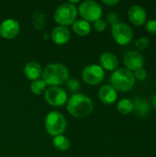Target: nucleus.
Here are the masks:
<instances>
[{
	"instance_id": "4",
	"label": "nucleus",
	"mask_w": 156,
	"mask_h": 157,
	"mask_svg": "<svg viewBox=\"0 0 156 157\" xmlns=\"http://www.w3.org/2000/svg\"><path fill=\"white\" fill-rule=\"evenodd\" d=\"M77 7L75 5L71 3H63L61 4L54 12V20L59 26L67 27L73 25L74 22L76 20L77 17Z\"/></svg>"
},
{
	"instance_id": "25",
	"label": "nucleus",
	"mask_w": 156,
	"mask_h": 157,
	"mask_svg": "<svg viewBox=\"0 0 156 157\" xmlns=\"http://www.w3.org/2000/svg\"><path fill=\"white\" fill-rule=\"evenodd\" d=\"M94 28H95V29L97 31L102 32L107 29V22L102 18H99V19H97V21L94 22Z\"/></svg>"
},
{
	"instance_id": "3",
	"label": "nucleus",
	"mask_w": 156,
	"mask_h": 157,
	"mask_svg": "<svg viewBox=\"0 0 156 157\" xmlns=\"http://www.w3.org/2000/svg\"><path fill=\"white\" fill-rule=\"evenodd\" d=\"M111 86L120 92L131 90L135 85V77L133 73L126 68L116 69L110 75Z\"/></svg>"
},
{
	"instance_id": "28",
	"label": "nucleus",
	"mask_w": 156,
	"mask_h": 157,
	"mask_svg": "<svg viewBox=\"0 0 156 157\" xmlns=\"http://www.w3.org/2000/svg\"><path fill=\"white\" fill-rule=\"evenodd\" d=\"M108 21L111 24V25H114V24H117L119 23V17L115 14V13H110L108 16Z\"/></svg>"
},
{
	"instance_id": "22",
	"label": "nucleus",
	"mask_w": 156,
	"mask_h": 157,
	"mask_svg": "<svg viewBox=\"0 0 156 157\" xmlns=\"http://www.w3.org/2000/svg\"><path fill=\"white\" fill-rule=\"evenodd\" d=\"M47 89V85L42 79H37L32 81L30 84V90L35 95H41L44 94Z\"/></svg>"
},
{
	"instance_id": "6",
	"label": "nucleus",
	"mask_w": 156,
	"mask_h": 157,
	"mask_svg": "<svg viewBox=\"0 0 156 157\" xmlns=\"http://www.w3.org/2000/svg\"><path fill=\"white\" fill-rule=\"evenodd\" d=\"M77 11L82 17V19L89 23L97 21V19L101 18L102 16L101 6L93 0H86L80 3Z\"/></svg>"
},
{
	"instance_id": "1",
	"label": "nucleus",
	"mask_w": 156,
	"mask_h": 157,
	"mask_svg": "<svg viewBox=\"0 0 156 157\" xmlns=\"http://www.w3.org/2000/svg\"><path fill=\"white\" fill-rule=\"evenodd\" d=\"M68 112L74 118L85 119L91 115L94 110L93 100L85 94L75 93L68 98L66 102Z\"/></svg>"
},
{
	"instance_id": "11",
	"label": "nucleus",
	"mask_w": 156,
	"mask_h": 157,
	"mask_svg": "<svg viewBox=\"0 0 156 157\" xmlns=\"http://www.w3.org/2000/svg\"><path fill=\"white\" fill-rule=\"evenodd\" d=\"M123 63L126 66V69L131 72H134L139 68H142L144 63L143 56L137 51L127 52L123 56Z\"/></svg>"
},
{
	"instance_id": "20",
	"label": "nucleus",
	"mask_w": 156,
	"mask_h": 157,
	"mask_svg": "<svg viewBox=\"0 0 156 157\" xmlns=\"http://www.w3.org/2000/svg\"><path fill=\"white\" fill-rule=\"evenodd\" d=\"M117 109L120 114L127 115L133 111V102L129 98H122L117 104Z\"/></svg>"
},
{
	"instance_id": "7",
	"label": "nucleus",
	"mask_w": 156,
	"mask_h": 157,
	"mask_svg": "<svg viewBox=\"0 0 156 157\" xmlns=\"http://www.w3.org/2000/svg\"><path fill=\"white\" fill-rule=\"evenodd\" d=\"M111 35L114 40L120 45H127L133 39L132 29L122 22H119L111 26Z\"/></svg>"
},
{
	"instance_id": "18",
	"label": "nucleus",
	"mask_w": 156,
	"mask_h": 157,
	"mask_svg": "<svg viewBox=\"0 0 156 157\" xmlns=\"http://www.w3.org/2000/svg\"><path fill=\"white\" fill-rule=\"evenodd\" d=\"M72 29H73V31L78 36H86L91 32L90 23L84 19L75 20L74 24L72 25Z\"/></svg>"
},
{
	"instance_id": "26",
	"label": "nucleus",
	"mask_w": 156,
	"mask_h": 157,
	"mask_svg": "<svg viewBox=\"0 0 156 157\" xmlns=\"http://www.w3.org/2000/svg\"><path fill=\"white\" fill-rule=\"evenodd\" d=\"M133 75H134L135 79L137 78L138 80L143 81V80L146 79V77H147V71L143 67H142V68H139L136 71H134Z\"/></svg>"
},
{
	"instance_id": "2",
	"label": "nucleus",
	"mask_w": 156,
	"mask_h": 157,
	"mask_svg": "<svg viewBox=\"0 0 156 157\" xmlns=\"http://www.w3.org/2000/svg\"><path fill=\"white\" fill-rule=\"evenodd\" d=\"M42 80L50 86H59L69 79L68 68L59 63H50L42 70Z\"/></svg>"
},
{
	"instance_id": "24",
	"label": "nucleus",
	"mask_w": 156,
	"mask_h": 157,
	"mask_svg": "<svg viewBox=\"0 0 156 157\" xmlns=\"http://www.w3.org/2000/svg\"><path fill=\"white\" fill-rule=\"evenodd\" d=\"M67 87L71 92H75L80 88V83L77 79L71 78L67 80Z\"/></svg>"
},
{
	"instance_id": "15",
	"label": "nucleus",
	"mask_w": 156,
	"mask_h": 157,
	"mask_svg": "<svg viewBox=\"0 0 156 157\" xmlns=\"http://www.w3.org/2000/svg\"><path fill=\"white\" fill-rule=\"evenodd\" d=\"M99 62H100V66L104 70L114 72L116 69H118L119 59L112 52H102L99 57Z\"/></svg>"
},
{
	"instance_id": "30",
	"label": "nucleus",
	"mask_w": 156,
	"mask_h": 157,
	"mask_svg": "<svg viewBox=\"0 0 156 157\" xmlns=\"http://www.w3.org/2000/svg\"><path fill=\"white\" fill-rule=\"evenodd\" d=\"M152 105L156 109V94L153 97V98H152Z\"/></svg>"
},
{
	"instance_id": "23",
	"label": "nucleus",
	"mask_w": 156,
	"mask_h": 157,
	"mask_svg": "<svg viewBox=\"0 0 156 157\" xmlns=\"http://www.w3.org/2000/svg\"><path fill=\"white\" fill-rule=\"evenodd\" d=\"M135 45L139 50H145L150 45V39L147 37H141L136 40Z\"/></svg>"
},
{
	"instance_id": "13",
	"label": "nucleus",
	"mask_w": 156,
	"mask_h": 157,
	"mask_svg": "<svg viewBox=\"0 0 156 157\" xmlns=\"http://www.w3.org/2000/svg\"><path fill=\"white\" fill-rule=\"evenodd\" d=\"M51 40L57 45H64L71 39V32L67 27L57 26L55 27L51 33Z\"/></svg>"
},
{
	"instance_id": "9",
	"label": "nucleus",
	"mask_w": 156,
	"mask_h": 157,
	"mask_svg": "<svg viewBox=\"0 0 156 157\" xmlns=\"http://www.w3.org/2000/svg\"><path fill=\"white\" fill-rule=\"evenodd\" d=\"M44 99L52 107H63L68 100L66 91L60 86H50L44 93Z\"/></svg>"
},
{
	"instance_id": "27",
	"label": "nucleus",
	"mask_w": 156,
	"mask_h": 157,
	"mask_svg": "<svg viewBox=\"0 0 156 157\" xmlns=\"http://www.w3.org/2000/svg\"><path fill=\"white\" fill-rule=\"evenodd\" d=\"M145 29L151 34H156V19H150L145 22Z\"/></svg>"
},
{
	"instance_id": "10",
	"label": "nucleus",
	"mask_w": 156,
	"mask_h": 157,
	"mask_svg": "<svg viewBox=\"0 0 156 157\" xmlns=\"http://www.w3.org/2000/svg\"><path fill=\"white\" fill-rule=\"evenodd\" d=\"M20 31V25L14 18H6L0 24V36L6 40L15 39Z\"/></svg>"
},
{
	"instance_id": "29",
	"label": "nucleus",
	"mask_w": 156,
	"mask_h": 157,
	"mask_svg": "<svg viewBox=\"0 0 156 157\" xmlns=\"http://www.w3.org/2000/svg\"><path fill=\"white\" fill-rule=\"evenodd\" d=\"M102 3L108 6H115L118 3H120V1L119 0H102Z\"/></svg>"
},
{
	"instance_id": "17",
	"label": "nucleus",
	"mask_w": 156,
	"mask_h": 157,
	"mask_svg": "<svg viewBox=\"0 0 156 157\" xmlns=\"http://www.w3.org/2000/svg\"><path fill=\"white\" fill-rule=\"evenodd\" d=\"M133 111L140 117H146L150 112V104L142 98H136L133 101Z\"/></svg>"
},
{
	"instance_id": "19",
	"label": "nucleus",
	"mask_w": 156,
	"mask_h": 157,
	"mask_svg": "<svg viewBox=\"0 0 156 157\" xmlns=\"http://www.w3.org/2000/svg\"><path fill=\"white\" fill-rule=\"evenodd\" d=\"M52 144H53V146H54L58 151H61V152L67 151V150L70 148V141H69V139H68L65 135H63V134L57 135V136L53 137V139H52Z\"/></svg>"
},
{
	"instance_id": "8",
	"label": "nucleus",
	"mask_w": 156,
	"mask_h": 157,
	"mask_svg": "<svg viewBox=\"0 0 156 157\" xmlns=\"http://www.w3.org/2000/svg\"><path fill=\"white\" fill-rule=\"evenodd\" d=\"M105 77L104 69L98 64H88L82 71V79L85 83L96 86L100 84Z\"/></svg>"
},
{
	"instance_id": "12",
	"label": "nucleus",
	"mask_w": 156,
	"mask_h": 157,
	"mask_svg": "<svg viewBox=\"0 0 156 157\" xmlns=\"http://www.w3.org/2000/svg\"><path fill=\"white\" fill-rule=\"evenodd\" d=\"M128 17L133 25L143 26L146 22L147 14L144 7L140 5H133L128 10Z\"/></svg>"
},
{
	"instance_id": "14",
	"label": "nucleus",
	"mask_w": 156,
	"mask_h": 157,
	"mask_svg": "<svg viewBox=\"0 0 156 157\" xmlns=\"http://www.w3.org/2000/svg\"><path fill=\"white\" fill-rule=\"evenodd\" d=\"M98 98L102 103L110 105L117 100L118 92L111 85H104L98 91Z\"/></svg>"
},
{
	"instance_id": "16",
	"label": "nucleus",
	"mask_w": 156,
	"mask_h": 157,
	"mask_svg": "<svg viewBox=\"0 0 156 157\" xmlns=\"http://www.w3.org/2000/svg\"><path fill=\"white\" fill-rule=\"evenodd\" d=\"M24 75L30 81L40 79V77L42 75V69L40 64L34 61L28 63L24 68Z\"/></svg>"
},
{
	"instance_id": "5",
	"label": "nucleus",
	"mask_w": 156,
	"mask_h": 157,
	"mask_svg": "<svg viewBox=\"0 0 156 157\" xmlns=\"http://www.w3.org/2000/svg\"><path fill=\"white\" fill-rule=\"evenodd\" d=\"M67 127L65 117L59 111H51L45 118V129L51 136L63 134Z\"/></svg>"
},
{
	"instance_id": "31",
	"label": "nucleus",
	"mask_w": 156,
	"mask_h": 157,
	"mask_svg": "<svg viewBox=\"0 0 156 157\" xmlns=\"http://www.w3.org/2000/svg\"><path fill=\"white\" fill-rule=\"evenodd\" d=\"M155 86H156V80H155Z\"/></svg>"
},
{
	"instance_id": "21",
	"label": "nucleus",
	"mask_w": 156,
	"mask_h": 157,
	"mask_svg": "<svg viewBox=\"0 0 156 157\" xmlns=\"http://www.w3.org/2000/svg\"><path fill=\"white\" fill-rule=\"evenodd\" d=\"M32 23L33 26L37 29H42L46 23V17L44 13L41 10H36L32 16Z\"/></svg>"
}]
</instances>
